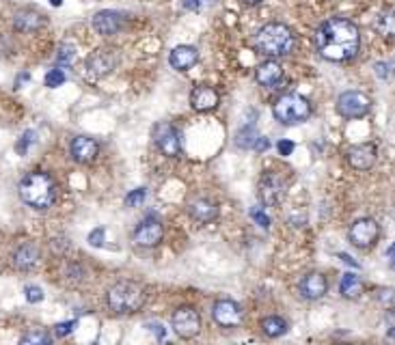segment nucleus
Here are the masks:
<instances>
[{
	"label": "nucleus",
	"mask_w": 395,
	"mask_h": 345,
	"mask_svg": "<svg viewBox=\"0 0 395 345\" xmlns=\"http://www.w3.org/2000/svg\"><path fill=\"white\" fill-rule=\"evenodd\" d=\"M316 48L320 56L331 63H345L354 59L361 48V35L356 24L345 18L326 20L316 32Z\"/></svg>",
	"instance_id": "f257e3e1"
},
{
	"label": "nucleus",
	"mask_w": 395,
	"mask_h": 345,
	"mask_svg": "<svg viewBox=\"0 0 395 345\" xmlns=\"http://www.w3.org/2000/svg\"><path fill=\"white\" fill-rule=\"evenodd\" d=\"M18 190L22 201L35 209H50L57 201V182L45 171H32L24 175Z\"/></svg>",
	"instance_id": "f03ea898"
},
{
	"label": "nucleus",
	"mask_w": 395,
	"mask_h": 345,
	"mask_svg": "<svg viewBox=\"0 0 395 345\" xmlns=\"http://www.w3.org/2000/svg\"><path fill=\"white\" fill-rule=\"evenodd\" d=\"M255 48L266 56H287L294 52L296 48V37L294 30L281 22H270L261 26L255 35Z\"/></svg>",
	"instance_id": "7ed1b4c3"
},
{
	"label": "nucleus",
	"mask_w": 395,
	"mask_h": 345,
	"mask_svg": "<svg viewBox=\"0 0 395 345\" xmlns=\"http://www.w3.org/2000/svg\"><path fill=\"white\" fill-rule=\"evenodd\" d=\"M147 302V291L134 281H119L108 289V306L117 315H132Z\"/></svg>",
	"instance_id": "20e7f679"
},
{
	"label": "nucleus",
	"mask_w": 395,
	"mask_h": 345,
	"mask_svg": "<svg viewBox=\"0 0 395 345\" xmlns=\"http://www.w3.org/2000/svg\"><path fill=\"white\" fill-rule=\"evenodd\" d=\"M272 114L283 125H298L309 119L311 104L307 97L298 93H285L272 104Z\"/></svg>",
	"instance_id": "39448f33"
},
{
	"label": "nucleus",
	"mask_w": 395,
	"mask_h": 345,
	"mask_svg": "<svg viewBox=\"0 0 395 345\" xmlns=\"http://www.w3.org/2000/svg\"><path fill=\"white\" fill-rule=\"evenodd\" d=\"M152 138L158 149L167 158H177L182 154V134H179V129L175 125H171L167 121L156 123L152 129Z\"/></svg>",
	"instance_id": "423d86ee"
},
{
	"label": "nucleus",
	"mask_w": 395,
	"mask_h": 345,
	"mask_svg": "<svg viewBox=\"0 0 395 345\" xmlns=\"http://www.w3.org/2000/svg\"><path fill=\"white\" fill-rule=\"evenodd\" d=\"M335 108L343 119H361L369 112L372 100L361 91H345L337 97Z\"/></svg>",
	"instance_id": "0eeeda50"
},
{
	"label": "nucleus",
	"mask_w": 395,
	"mask_h": 345,
	"mask_svg": "<svg viewBox=\"0 0 395 345\" xmlns=\"http://www.w3.org/2000/svg\"><path fill=\"white\" fill-rule=\"evenodd\" d=\"M117 65H119V52L114 48H97L87 59V72L93 78H104L112 74Z\"/></svg>",
	"instance_id": "6e6552de"
},
{
	"label": "nucleus",
	"mask_w": 395,
	"mask_h": 345,
	"mask_svg": "<svg viewBox=\"0 0 395 345\" xmlns=\"http://www.w3.org/2000/svg\"><path fill=\"white\" fill-rule=\"evenodd\" d=\"M285 179L278 175V173H272V171H266L261 175L259 179V196H261V201L263 205H278L283 201V196H285Z\"/></svg>",
	"instance_id": "1a4fd4ad"
},
{
	"label": "nucleus",
	"mask_w": 395,
	"mask_h": 345,
	"mask_svg": "<svg viewBox=\"0 0 395 345\" xmlns=\"http://www.w3.org/2000/svg\"><path fill=\"white\" fill-rule=\"evenodd\" d=\"M173 331L177 337H182V339H194L196 335L201 333V317L199 313L192 309V306H182V309H177L175 313H173Z\"/></svg>",
	"instance_id": "9d476101"
},
{
	"label": "nucleus",
	"mask_w": 395,
	"mask_h": 345,
	"mask_svg": "<svg viewBox=\"0 0 395 345\" xmlns=\"http://www.w3.org/2000/svg\"><path fill=\"white\" fill-rule=\"evenodd\" d=\"M348 238L356 249H372L378 242V238H381V227H378L374 218H358L350 227Z\"/></svg>",
	"instance_id": "9b49d317"
},
{
	"label": "nucleus",
	"mask_w": 395,
	"mask_h": 345,
	"mask_svg": "<svg viewBox=\"0 0 395 345\" xmlns=\"http://www.w3.org/2000/svg\"><path fill=\"white\" fill-rule=\"evenodd\" d=\"M91 26L97 35L102 37H112L117 35L119 30H123L125 26V18L119 11H112V9H104V11H97L91 20Z\"/></svg>",
	"instance_id": "f8f14e48"
},
{
	"label": "nucleus",
	"mask_w": 395,
	"mask_h": 345,
	"mask_svg": "<svg viewBox=\"0 0 395 345\" xmlns=\"http://www.w3.org/2000/svg\"><path fill=\"white\" fill-rule=\"evenodd\" d=\"M212 317L219 326L223 328H236L240 326L244 313H242V306L234 300L229 298H223V300H216L214 302V309H212Z\"/></svg>",
	"instance_id": "ddd939ff"
},
{
	"label": "nucleus",
	"mask_w": 395,
	"mask_h": 345,
	"mask_svg": "<svg viewBox=\"0 0 395 345\" xmlns=\"http://www.w3.org/2000/svg\"><path fill=\"white\" fill-rule=\"evenodd\" d=\"M162 238H164V227L156 218H145L134 229V236H132L134 244L143 246V249H154V246H158L162 242Z\"/></svg>",
	"instance_id": "4468645a"
},
{
	"label": "nucleus",
	"mask_w": 395,
	"mask_h": 345,
	"mask_svg": "<svg viewBox=\"0 0 395 345\" xmlns=\"http://www.w3.org/2000/svg\"><path fill=\"white\" fill-rule=\"evenodd\" d=\"M376 156H378V149H376V145H372V143L354 145L348 149V154H345L348 164L356 171H369L376 164Z\"/></svg>",
	"instance_id": "2eb2a0df"
},
{
	"label": "nucleus",
	"mask_w": 395,
	"mask_h": 345,
	"mask_svg": "<svg viewBox=\"0 0 395 345\" xmlns=\"http://www.w3.org/2000/svg\"><path fill=\"white\" fill-rule=\"evenodd\" d=\"M298 291H301V295L305 300H320L322 295H326V291H328L326 276L320 274V272H309L301 281Z\"/></svg>",
	"instance_id": "dca6fc26"
},
{
	"label": "nucleus",
	"mask_w": 395,
	"mask_h": 345,
	"mask_svg": "<svg viewBox=\"0 0 395 345\" xmlns=\"http://www.w3.org/2000/svg\"><path fill=\"white\" fill-rule=\"evenodd\" d=\"M45 26V15L35 9H20L13 13V28L18 32H37Z\"/></svg>",
	"instance_id": "f3484780"
},
{
	"label": "nucleus",
	"mask_w": 395,
	"mask_h": 345,
	"mask_svg": "<svg viewBox=\"0 0 395 345\" xmlns=\"http://www.w3.org/2000/svg\"><path fill=\"white\" fill-rule=\"evenodd\" d=\"M190 104L196 112H210L221 104V95L216 89L199 85V87H194L190 93Z\"/></svg>",
	"instance_id": "a211bd4d"
},
{
	"label": "nucleus",
	"mask_w": 395,
	"mask_h": 345,
	"mask_svg": "<svg viewBox=\"0 0 395 345\" xmlns=\"http://www.w3.org/2000/svg\"><path fill=\"white\" fill-rule=\"evenodd\" d=\"M186 209H188L190 216L201 224H207V222L219 218V205L210 199H205V196H196V199L188 201Z\"/></svg>",
	"instance_id": "6ab92c4d"
},
{
	"label": "nucleus",
	"mask_w": 395,
	"mask_h": 345,
	"mask_svg": "<svg viewBox=\"0 0 395 345\" xmlns=\"http://www.w3.org/2000/svg\"><path fill=\"white\" fill-rule=\"evenodd\" d=\"M169 63L177 72H188L199 63V52H196L194 45H177L169 54Z\"/></svg>",
	"instance_id": "aec40b11"
},
{
	"label": "nucleus",
	"mask_w": 395,
	"mask_h": 345,
	"mask_svg": "<svg viewBox=\"0 0 395 345\" xmlns=\"http://www.w3.org/2000/svg\"><path fill=\"white\" fill-rule=\"evenodd\" d=\"M72 158L80 164H89L97 158V154H100V145H97V140L89 138V136H76L72 140Z\"/></svg>",
	"instance_id": "412c9836"
},
{
	"label": "nucleus",
	"mask_w": 395,
	"mask_h": 345,
	"mask_svg": "<svg viewBox=\"0 0 395 345\" xmlns=\"http://www.w3.org/2000/svg\"><path fill=\"white\" fill-rule=\"evenodd\" d=\"M39 264V249L37 244L26 242L22 246H18L13 253V268L20 272H28Z\"/></svg>",
	"instance_id": "4be33fe9"
},
{
	"label": "nucleus",
	"mask_w": 395,
	"mask_h": 345,
	"mask_svg": "<svg viewBox=\"0 0 395 345\" xmlns=\"http://www.w3.org/2000/svg\"><path fill=\"white\" fill-rule=\"evenodd\" d=\"M255 78L261 87H268V89H276L278 82L283 80V67L281 63H276L274 59L272 61H263L257 72H255Z\"/></svg>",
	"instance_id": "5701e85b"
},
{
	"label": "nucleus",
	"mask_w": 395,
	"mask_h": 345,
	"mask_svg": "<svg viewBox=\"0 0 395 345\" xmlns=\"http://www.w3.org/2000/svg\"><path fill=\"white\" fill-rule=\"evenodd\" d=\"M339 293L341 298L345 300H356L361 293H363V283H361V278L352 272L343 274V278L339 281Z\"/></svg>",
	"instance_id": "b1692460"
},
{
	"label": "nucleus",
	"mask_w": 395,
	"mask_h": 345,
	"mask_svg": "<svg viewBox=\"0 0 395 345\" xmlns=\"http://www.w3.org/2000/svg\"><path fill=\"white\" fill-rule=\"evenodd\" d=\"M261 331L270 339H278L287 333V322L281 315H268L261 320Z\"/></svg>",
	"instance_id": "393cba45"
},
{
	"label": "nucleus",
	"mask_w": 395,
	"mask_h": 345,
	"mask_svg": "<svg viewBox=\"0 0 395 345\" xmlns=\"http://www.w3.org/2000/svg\"><path fill=\"white\" fill-rule=\"evenodd\" d=\"M259 132L253 127V125H244L240 132L236 134V145L242 147V149H255V145L259 140Z\"/></svg>",
	"instance_id": "a878e982"
},
{
	"label": "nucleus",
	"mask_w": 395,
	"mask_h": 345,
	"mask_svg": "<svg viewBox=\"0 0 395 345\" xmlns=\"http://www.w3.org/2000/svg\"><path fill=\"white\" fill-rule=\"evenodd\" d=\"M374 28L381 32L385 39H391L393 37V30H395V26H393V11L385 9L383 13H378V18L374 22Z\"/></svg>",
	"instance_id": "bb28decb"
},
{
	"label": "nucleus",
	"mask_w": 395,
	"mask_h": 345,
	"mask_svg": "<svg viewBox=\"0 0 395 345\" xmlns=\"http://www.w3.org/2000/svg\"><path fill=\"white\" fill-rule=\"evenodd\" d=\"M52 341V337H50V333H45L43 328H35V331H30V333H26L22 339H20V343H24V345H45V343H50Z\"/></svg>",
	"instance_id": "cd10ccee"
},
{
	"label": "nucleus",
	"mask_w": 395,
	"mask_h": 345,
	"mask_svg": "<svg viewBox=\"0 0 395 345\" xmlns=\"http://www.w3.org/2000/svg\"><path fill=\"white\" fill-rule=\"evenodd\" d=\"M57 61H59L61 65H74V61H76V45H72V43H61V45H59Z\"/></svg>",
	"instance_id": "c85d7f7f"
},
{
	"label": "nucleus",
	"mask_w": 395,
	"mask_h": 345,
	"mask_svg": "<svg viewBox=\"0 0 395 345\" xmlns=\"http://www.w3.org/2000/svg\"><path fill=\"white\" fill-rule=\"evenodd\" d=\"M35 140H37V134L32 132V129H26V132L22 134V138L18 140V145H15V151H18L20 156H26L28 147L35 145Z\"/></svg>",
	"instance_id": "c756f323"
},
{
	"label": "nucleus",
	"mask_w": 395,
	"mask_h": 345,
	"mask_svg": "<svg viewBox=\"0 0 395 345\" xmlns=\"http://www.w3.org/2000/svg\"><path fill=\"white\" fill-rule=\"evenodd\" d=\"M65 80H68V76H65L63 70H50V72L45 74V87L48 89H57V87L63 85Z\"/></svg>",
	"instance_id": "7c9ffc66"
},
{
	"label": "nucleus",
	"mask_w": 395,
	"mask_h": 345,
	"mask_svg": "<svg viewBox=\"0 0 395 345\" xmlns=\"http://www.w3.org/2000/svg\"><path fill=\"white\" fill-rule=\"evenodd\" d=\"M216 5V0H184L182 7L188 9V11H203V9H210Z\"/></svg>",
	"instance_id": "2f4dec72"
},
{
	"label": "nucleus",
	"mask_w": 395,
	"mask_h": 345,
	"mask_svg": "<svg viewBox=\"0 0 395 345\" xmlns=\"http://www.w3.org/2000/svg\"><path fill=\"white\" fill-rule=\"evenodd\" d=\"M374 298L381 302V304H385L387 309H391V304H393V289H391V287L376 289V291H374Z\"/></svg>",
	"instance_id": "473e14b6"
},
{
	"label": "nucleus",
	"mask_w": 395,
	"mask_h": 345,
	"mask_svg": "<svg viewBox=\"0 0 395 345\" xmlns=\"http://www.w3.org/2000/svg\"><path fill=\"white\" fill-rule=\"evenodd\" d=\"M145 196H147V192H145V188H139V190H132L128 196H125V205L128 207H134V205H141L143 201H145Z\"/></svg>",
	"instance_id": "72a5a7b5"
},
{
	"label": "nucleus",
	"mask_w": 395,
	"mask_h": 345,
	"mask_svg": "<svg viewBox=\"0 0 395 345\" xmlns=\"http://www.w3.org/2000/svg\"><path fill=\"white\" fill-rule=\"evenodd\" d=\"M24 293H26V300L32 302V304H37V302L43 300V289L37 287V285H28V287H24Z\"/></svg>",
	"instance_id": "f704fd0d"
},
{
	"label": "nucleus",
	"mask_w": 395,
	"mask_h": 345,
	"mask_svg": "<svg viewBox=\"0 0 395 345\" xmlns=\"http://www.w3.org/2000/svg\"><path fill=\"white\" fill-rule=\"evenodd\" d=\"M104 238H106V229L104 227H97V229H93V231L89 233V244L95 246V249H100V246H104Z\"/></svg>",
	"instance_id": "c9c22d12"
},
{
	"label": "nucleus",
	"mask_w": 395,
	"mask_h": 345,
	"mask_svg": "<svg viewBox=\"0 0 395 345\" xmlns=\"http://www.w3.org/2000/svg\"><path fill=\"white\" fill-rule=\"evenodd\" d=\"M74 328H76V320H72V322H61V324L54 326V335H57V337H68V335L74 333Z\"/></svg>",
	"instance_id": "e433bc0d"
},
{
	"label": "nucleus",
	"mask_w": 395,
	"mask_h": 345,
	"mask_svg": "<svg viewBox=\"0 0 395 345\" xmlns=\"http://www.w3.org/2000/svg\"><path fill=\"white\" fill-rule=\"evenodd\" d=\"M251 218H253L261 229H268V227H270V218H268L261 209H253V211H251Z\"/></svg>",
	"instance_id": "4c0bfd02"
},
{
	"label": "nucleus",
	"mask_w": 395,
	"mask_h": 345,
	"mask_svg": "<svg viewBox=\"0 0 395 345\" xmlns=\"http://www.w3.org/2000/svg\"><path fill=\"white\" fill-rule=\"evenodd\" d=\"M276 149H278V154H281V156H292V151L296 149V145L292 140H278Z\"/></svg>",
	"instance_id": "58836bf2"
},
{
	"label": "nucleus",
	"mask_w": 395,
	"mask_h": 345,
	"mask_svg": "<svg viewBox=\"0 0 395 345\" xmlns=\"http://www.w3.org/2000/svg\"><path fill=\"white\" fill-rule=\"evenodd\" d=\"M376 76H381V78H389V63H376Z\"/></svg>",
	"instance_id": "ea45409f"
},
{
	"label": "nucleus",
	"mask_w": 395,
	"mask_h": 345,
	"mask_svg": "<svg viewBox=\"0 0 395 345\" xmlns=\"http://www.w3.org/2000/svg\"><path fill=\"white\" fill-rule=\"evenodd\" d=\"M68 276L74 278V281H80V278L85 276V272H82L80 266H70V268H68Z\"/></svg>",
	"instance_id": "a19ab883"
},
{
	"label": "nucleus",
	"mask_w": 395,
	"mask_h": 345,
	"mask_svg": "<svg viewBox=\"0 0 395 345\" xmlns=\"http://www.w3.org/2000/svg\"><path fill=\"white\" fill-rule=\"evenodd\" d=\"M147 328H150L152 333H156V335H158V339H164V335H167V333H164V328H162L160 324H150Z\"/></svg>",
	"instance_id": "79ce46f5"
},
{
	"label": "nucleus",
	"mask_w": 395,
	"mask_h": 345,
	"mask_svg": "<svg viewBox=\"0 0 395 345\" xmlns=\"http://www.w3.org/2000/svg\"><path fill=\"white\" fill-rule=\"evenodd\" d=\"M339 259H341V261H345V264H350L352 268H358V264H356V261H352V257H350V255H343V253H341V255H339Z\"/></svg>",
	"instance_id": "37998d69"
},
{
	"label": "nucleus",
	"mask_w": 395,
	"mask_h": 345,
	"mask_svg": "<svg viewBox=\"0 0 395 345\" xmlns=\"http://www.w3.org/2000/svg\"><path fill=\"white\" fill-rule=\"evenodd\" d=\"M246 5H259V3H263V0H244Z\"/></svg>",
	"instance_id": "c03bdc74"
},
{
	"label": "nucleus",
	"mask_w": 395,
	"mask_h": 345,
	"mask_svg": "<svg viewBox=\"0 0 395 345\" xmlns=\"http://www.w3.org/2000/svg\"><path fill=\"white\" fill-rule=\"evenodd\" d=\"M50 3H52L54 7H61V3H63V0H50Z\"/></svg>",
	"instance_id": "a18cd8bd"
}]
</instances>
